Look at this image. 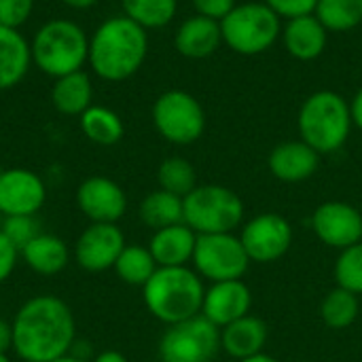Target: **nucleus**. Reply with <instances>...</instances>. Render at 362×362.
Segmentation results:
<instances>
[{"mask_svg": "<svg viewBox=\"0 0 362 362\" xmlns=\"http://www.w3.org/2000/svg\"><path fill=\"white\" fill-rule=\"evenodd\" d=\"M297 127L305 144L320 155H331L348 142L354 127L350 102L331 89L314 91L299 108Z\"/></svg>", "mask_w": 362, "mask_h": 362, "instance_id": "4", "label": "nucleus"}, {"mask_svg": "<svg viewBox=\"0 0 362 362\" xmlns=\"http://www.w3.org/2000/svg\"><path fill=\"white\" fill-rule=\"evenodd\" d=\"M280 38L291 57L299 62H312L325 53L327 42H329V30L312 13V15L286 19V25H282Z\"/></svg>", "mask_w": 362, "mask_h": 362, "instance_id": "18", "label": "nucleus"}, {"mask_svg": "<svg viewBox=\"0 0 362 362\" xmlns=\"http://www.w3.org/2000/svg\"><path fill=\"white\" fill-rule=\"evenodd\" d=\"M350 112H352V123L362 129V87L356 91V95L350 102Z\"/></svg>", "mask_w": 362, "mask_h": 362, "instance_id": "39", "label": "nucleus"}, {"mask_svg": "<svg viewBox=\"0 0 362 362\" xmlns=\"http://www.w3.org/2000/svg\"><path fill=\"white\" fill-rule=\"evenodd\" d=\"M125 246V235L117 223H91L74 244V261L85 272H106L115 267Z\"/></svg>", "mask_w": 362, "mask_h": 362, "instance_id": "12", "label": "nucleus"}, {"mask_svg": "<svg viewBox=\"0 0 362 362\" xmlns=\"http://www.w3.org/2000/svg\"><path fill=\"white\" fill-rule=\"evenodd\" d=\"M112 269L117 272V276L125 284H129V286H144L151 280V276L157 272V263H155V259H153L148 248L134 244V246H125L123 248V252L119 255V259H117Z\"/></svg>", "mask_w": 362, "mask_h": 362, "instance_id": "29", "label": "nucleus"}, {"mask_svg": "<svg viewBox=\"0 0 362 362\" xmlns=\"http://www.w3.org/2000/svg\"><path fill=\"white\" fill-rule=\"evenodd\" d=\"M195 244H197V233L185 223H180L155 231L148 250L157 267H185L189 261H193Z\"/></svg>", "mask_w": 362, "mask_h": 362, "instance_id": "20", "label": "nucleus"}, {"mask_svg": "<svg viewBox=\"0 0 362 362\" xmlns=\"http://www.w3.org/2000/svg\"><path fill=\"white\" fill-rule=\"evenodd\" d=\"M148 55V32L125 15L108 17L89 36L93 74L106 83H121L134 76Z\"/></svg>", "mask_w": 362, "mask_h": 362, "instance_id": "2", "label": "nucleus"}, {"mask_svg": "<svg viewBox=\"0 0 362 362\" xmlns=\"http://www.w3.org/2000/svg\"><path fill=\"white\" fill-rule=\"evenodd\" d=\"M157 182L159 189L185 199L197 187V174L193 163L187 161L185 157H168L161 161L157 170Z\"/></svg>", "mask_w": 362, "mask_h": 362, "instance_id": "31", "label": "nucleus"}, {"mask_svg": "<svg viewBox=\"0 0 362 362\" xmlns=\"http://www.w3.org/2000/svg\"><path fill=\"white\" fill-rule=\"evenodd\" d=\"M13 350L23 362H51L70 354L76 341L72 310L53 295L28 299L15 314Z\"/></svg>", "mask_w": 362, "mask_h": 362, "instance_id": "1", "label": "nucleus"}, {"mask_svg": "<svg viewBox=\"0 0 362 362\" xmlns=\"http://www.w3.org/2000/svg\"><path fill=\"white\" fill-rule=\"evenodd\" d=\"M140 218L153 231H159V229H165L172 225H180V223H185L182 197L168 193L163 189H157L142 199Z\"/></svg>", "mask_w": 362, "mask_h": 362, "instance_id": "25", "label": "nucleus"}, {"mask_svg": "<svg viewBox=\"0 0 362 362\" xmlns=\"http://www.w3.org/2000/svg\"><path fill=\"white\" fill-rule=\"evenodd\" d=\"M91 98H93V87L85 70L64 74L55 78L51 87V102L55 110L66 117H81L91 106Z\"/></svg>", "mask_w": 362, "mask_h": 362, "instance_id": "23", "label": "nucleus"}, {"mask_svg": "<svg viewBox=\"0 0 362 362\" xmlns=\"http://www.w3.org/2000/svg\"><path fill=\"white\" fill-rule=\"evenodd\" d=\"M193 265L199 278L212 282L242 280L248 272L250 259L242 246V240L233 233L197 235Z\"/></svg>", "mask_w": 362, "mask_h": 362, "instance_id": "10", "label": "nucleus"}, {"mask_svg": "<svg viewBox=\"0 0 362 362\" xmlns=\"http://www.w3.org/2000/svg\"><path fill=\"white\" fill-rule=\"evenodd\" d=\"M123 15L136 21L144 30H157L168 25L176 11L178 0H121Z\"/></svg>", "mask_w": 362, "mask_h": 362, "instance_id": "28", "label": "nucleus"}, {"mask_svg": "<svg viewBox=\"0 0 362 362\" xmlns=\"http://www.w3.org/2000/svg\"><path fill=\"white\" fill-rule=\"evenodd\" d=\"M0 216H2V214H0Z\"/></svg>", "mask_w": 362, "mask_h": 362, "instance_id": "45", "label": "nucleus"}, {"mask_svg": "<svg viewBox=\"0 0 362 362\" xmlns=\"http://www.w3.org/2000/svg\"><path fill=\"white\" fill-rule=\"evenodd\" d=\"M93 362H127V358L121 352H117V350H106V352L98 354L93 358Z\"/></svg>", "mask_w": 362, "mask_h": 362, "instance_id": "40", "label": "nucleus"}, {"mask_svg": "<svg viewBox=\"0 0 362 362\" xmlns=\"http://www.w3.org/2000/svg\"><path fill=\"white\" fill-rule=\"evenodd\" d=\"M34 0H0V25L19 30L32 15Z\"/></svg>", "mask_w": 362, "mask_h": 362, "instance_id": "34", "label": "nucleus"}, {"mask_svg": "<svg viewBox=\"0 0 362 362\" xmlns=\"http://www.w3.org/2000/svg\"><path fill=\"white\" fill-rule=\"evenodd\" d=\"M193 6H195L197 15L221 23L233 11L235 0H193Z\"/></svg>", "mask_w": 362, "mask_h": 362, "instance_id": "36", "label": "nucleus"}, {"mask_svg": "<svg viewBox=\"0 0 362 362\" xmlns=\"http://www.w3.org/2000/svg\"><path fill=\"white\" fill-rule=\"evenodd\" d=\"M221 352V329L206 316L168 327L159 341L161 362H212Z\"/></svg>", "mask_w": 362, "mask_h": 362, "instance_id": "9", "label": "nucleus"}, {"mask_svg": "<svg viewBox=\"0 0 362 362\" xmlns=\"http://www.w3.org/2000/svg\"><path fill=\"white\" fill-rule=\"evenodd\" d=\"M13 350V325L0 318V354Z\"/></svg>", "mask_w": 362, "mask_h": 362, "instance_id": "38", "label": "nucleus"}, {"mask_svg": "<svg viewBox=\"0 0 362 362\" xmlns=\"http://www.w3.org/2000/svg\"><path fill=\"white\" fill-rule=\"evenodd\" d=\"M62 2L76 11H85V8H91L93 4H98V0H62Z\"/></svg>", "mask_w": 362, "mask_h": 362, "instance_id": "41", "label": "nucleus"}, {"mask_svg": "<svg viewBox=\"0 0 362 362\" xmlns=\"http://www.w3.org/2000/svg\"><path fill=\"white\" fill-rule=\"evenodd\" d=\"M335 280L337 286L354 293V295H362V242L339 250V257L335 261Z\"/></svg>", "mask_w": 362, "mask_h": 362, "instance_id": "32", "label": "nucleus"}, {"mask_svg": "<svg viewBox=\"0 0 362 362\" xmlns=\"http://www.w3.org/2000/svg\"><path fill=\"white\" fill-rule=\"evenodd\" d=\"M223 45L221 23L202 15H193L185 19L174 36V47L182 57L189 59H206Z\"/></svg>", "mask_w": 362, "mask_h": 362, "instance_id": "19", "label": "nucleus"}, {"mask_svg": "<svg viewBox=\"0 0 362 362\" xmlns=\"http://www.w3.org/2000/svg\"><path fill=\"white\" fill-rule=\"evenodd\" d=\"M238 362H278L274 356H269V354H265V352H261V354H255V356H250V358H244V361H238Z\"/></svg>", "mask_w": 362, "mask_h": 362, "instance_id": "42", "label": "nucleus"}, {"mask_svg": "<svg viewBox=\"0 0 362 362\" xmlns=\"http://www.w3.org/2000/svg\"><path fill=\"white\" fill-rule=\"evenodd\" d=\"M76 206L91 223H117L127 210V195L112 178L89 176L76 189Z\"/></svg>", "mask_w": 362, "mask_h": 362, "instance_id": "15", "label": "nucleus"}, {"mask_svg": "<svg viewBox=\"0 0 362 362\" xmlns=\"http://www.w3.org/2000/svg\"><path fill=\"white\" fill-rule=\"evenodd\" d=\"M81 129L87 140L100 146H112L125 134V125L115 110L93 104L81 115Z\"/></svg>", "mask_w": 362, "mask_h": 362, "instance_id": "26", "label": "nucleus"}, {"mask_svg": "<svg viewBox=\"0 0 362 362\" xmlns=\"http://www.w3.org/2000/svg\"><path fill=\"white\" fill-rule=\"evenodd\" d=\"M316 238L331 248L346 250L362 242V214L346 202H325L312 214Z\"/></svg>", "mask_w": 362, "mask_h": 362, "instance_id": "13", "label": "nucleus"}, {"mask_svg": "<svg viewBox=\"0 0 362 362\" xmlns=\"http://www.w3.org/2000/svg\"><path fill=\"white\" fill-rule=\"evenodd\" d=\"M32 66V49L19 30L0 25V91L23 81Z\"/></svg>", "mask_w": 362, "mask_h": 362, "instance_id": "22", "label": "nucleus"}, {"mask_svg": "<svg viewBox=\"0 0 362 362\" xmlns=\"http://www.w3.org/2000/svg\"><path fill=\"white\" fill-rule=\"evenodd\" d=\"M47 199L42 178L25 168H8L0 172V214L34 216Z\"/></svg>", "mask_w": 362, "mask_h": 362, "instance_id": "14", "label": "nucleus"}, {"mask_svg": "<svg viewBox=\"0 0 362 362\" xmlns=\"http://www.w3.org/2000/svg\"><path fill=\"white\" fill-rule=\"evenodd\" d=\"M267 344V325L257 316H244L221 329V350L235 361L261 354Z\"/></svg>", "mask_w": 362, "mask_h": 362, "instance_id": "21", "label": "nucleus"}, {"mask_svg": "<svg viewBox=\"0 0 362 362\" xmlns=\"http://www.w3.org/2000/svg\"><path fill=\"white\" fill-rule=\"evenodd\" d=\"M293 225L276 214L263 212L244 223L240 240L250 263H274L282 259L293 246Z\"/></svg>", "mask_w": 362, "mask_h": 362, "instance_id": "11", "label": "nucleus"}, {"mask_svg": "<svg viewBox=\"0 0 362 362\" xmlns=\"http://www.w3.org/2000/svg\"><path fill=\"white\" fill-rule=\"evenodd\" d=\"M19 255H21L23 263L40 276H55L62 269H66V265L70 261L66 242L51 233L36 235Z\"/></svg>", "mask_w": 362, "mask_h": 362, "instance_id": "24", "label": "nucleus"}, {"mask_svg": "<svg viewBox=\"0 0 362 362\" xmlns=\"http://www.w3.org/2000/svg\"><path fill=\"white\" fill-rule=\"evenodd\" d=\"M280 19H295L301 15H312L318 0H263Z\"/></svg>", "mask_w": 362, "mask_h": 362, "instance_id": "35", "label": "nucleus"}, {"mask_svg": "<svg viewBox=\"0 0 362 362\" xmlns=\"http://www.w3.org/2000/svg\"><path fill=\"white\" fill-rule=\"evenodd\" d=\"M314 15L329 32H350L362 23V0H318Z\"/></svg>", "mask_w": 362, "mask_h": 362, "instance_id": "30", "label": "nucleus"}, {"mask_svg": "<svg viewBox=\"0 0 362 362\" xmlns=\"http://www.w3.org/2000/svg\"><path fill=\"white\" fill-rule=\"evenodd\" d=\"M17 257L19 250L4 238V233L0 231V284L6 282L11 278V274L15 272L17 265Z\"/></svg>", "mask_w": 362, "mask_h": 362, "instance_id": "37", "label": "nucleus"}, {"mask_svg": "<svg viewBox=\"0 0 362 362\" xmlns=\"http://www.w3.org/2000/svg\"><path fill=\"white\" fill-rule=\"evenodd\" d=\"M4 238L21 252L36 235H40L38 223L34 216H4V223L0 227Z\"/></svg>", "mask_w": 362, "mask_h": 362, "instance_id": "33", "label": "nucleus"}, {"mask_svg": "<svg viewBox=\"0 0 362 362\" xmlns=\"http://www.w3.org/2000/svg\"><path fill=\"white\" fill-rule=\"evenodd\" d=\"M250 308H252V293L244 284V280L212 282L204 295L202 316H206L212 325L223 329L248 316Z\"/></svg>", "mask_w": 362, "mask_h": 362, "instance_id": "16", "label": "nucleus"}, {"mask_svg": "<svg viewBox=\"0 0 362 362\" xmlns=\"http://www.w3.org/2000/svg\"><path fill=\"white\" fill-rule=\"evenodd\" d=\"M320 153H316L303 140H286L272 148L267 157V168L274 178L282 182H303L318 172Z\"/></svg>", "mask_w": 362, "mask_h": 362, "instance_id": "17", "label": "nucleus"}, {"mask_svg": "<svg viewBox=\"0 0 362 362\" xmlns=\"http://www.w3.org/2000/svg\"><path fill=\"white\" fill-rule=\"evenodd\" d=\"M204 282L197 272L185 267H157L151 280L142 286V299L146 310L172 327L202 314Z\"/></svg>", "mask_w": 362, "mask_h": 362, "instance_id": "3", "label": "nucleus"}, {"mask_svg": "<svg viewBox=\"0 0 362 362\" xmlns=\"http://www.w3.org/2000/svg\"><path fill=\"white\" fill-rule=\"evenodd\" d=\"M30 49L32 64L40 72L59 78L83 70L89 57V36L70 19H51L36 30Z\"/></svg>", "mask_w": 362, "mask_h": 362, "instance_id": "5", "label": "nucleus"}, {"mask_svg": "<svg viewBox=\"0 0 362 362\" xmlns=\"http://www.w3.org/2000/svg\"><path fill=\"white\" fill-rule=\"evenodd\" d=\"M223 42L238 55H261L282 36V19L265 2L235 4L221 21Z\"/></svg>", "mask_w": 362, "mask_h": 362, "instance_id": "6", "label": "nucleus"}, {"mask_svg": "<svg viewBox=\"0 0 362 362\" xmlns=\"http://www.w3.org/2000/svg\"><path fill=\"white\" fill-rule=\"evenodd\" d=\"M361 314V299L358 295L335 286L329 291L320 303V318L331 329H348L356 322Z\"/></svg>", "mask_w": 362, "mask_h": 362, "instance_id": "27", "label": "nucleus"}, {"mask_svg": "<svg viewBox=\"0 0 362 362\" xmlns=\"http://www.w3.org/2000/svg\"><path fill=\"white\" fill-rule=\"evenodd\" d=\"M159 136L172 144L187 146L197 142L206 129V110L199 100L185 89L163 91L151 110Z\"/></svg>", "mask_w": 362, "mask_h": 362, "instance_id": "8", "label": "nucleus"}, {"mask_svg": "<svg viewBox=\"0 0 362 362\" xmlns=\"http://www.w3.org/2000/svg\"><path fill=\"white\" fill-rule=\"evenodd\" d=\"M51 362H85V361H78V358H74V356L66 354V356H62V358H57V361H51Z\"/></svg>", "mask_w": 362, "mask_h": 362, "instance_id": "43", "label": "nucleus"}, {"mask_svg": "<svg viewBox=\"0 0 362 362\" xmlns=\"http://www.w3.org/2000/svg\"><path fill=\"white\" fill-rule=\"evenodd\" d=\"M185 225L197 235L233 233L244 223L242 197L223 185H197L185 199Z\"/></svg>", "mask_w": 362, "mask_h": 362, "instance_id": "7", "label": "nucleus"}, {"mask_svg": "<svg viewBox=\"0 0 362 362\" xmlns=\"http://www.w3.org/2000/svg\"><path fill=\"white\" fill-rule=\"evenodd\" d=\"M0 362H11V358L6 354H0Z\"/></svg>", "mask_w": 362, "mask_h": 362, "instance_id": "44", "label": "nucleus"}]
</instances>
